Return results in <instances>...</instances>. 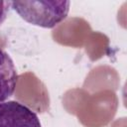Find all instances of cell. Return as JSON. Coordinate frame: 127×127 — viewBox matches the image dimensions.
I'll list each match as a JSON object with an SVG mask.
<instances>
[{"instance_id": "cell-1", "label": "cell", "mask_w": 127, "mask_h": 127, "mask_svg": "<svg viewBox=\"0 0 127 127\" xmlns=\"http://www.w3.org/2000/svg\"><path fill=\"white\" fill-rule=\"evenodd\" d=\"M69 1H13L12 9L26 22L47 29L55 28L69 12Z\"/></svg>"}, {"instance_id": "cell-2", "label": "cell", "mask_w": 127, "mask_h": 127, "mask_svg": "<svg viewBox=\"0 0 127 127\" xmlns=\"http://www.w3.org/2000/svg\"><path fill=\"white\" fill-rule=\"evenodd\" d=\"M0 127H42V124L32 109L9 100L0 103Z\"/></svg>"}, {"instance_id": "cell-3", "label": "cell", "mask_w": 127, "mask_h": 127, "mask_svg": "<svg viewBox=\"0 0 127 127\" xmlns=\"http://www.w3.org/2000/svg\"><path fill=\"white\" fill-rule=\"evenodd\" d=\"M18 74L13 60L0 49V103L7 101L16 89Z\"/></svg>"}, {"instance_id": "cell-4", "label": "cell", "mask_w": 127, "mask_h": 127, "mask_svg": "<svg viewBox=\"0 0 127 127\" xmlns=\"http://www.w3.org/2000/svg\"><path fill=\"white\" fill-rule=\"evenodd\" d=\"M12 2L10 1H0V26L4 23V21L6 20L8 13L10 11Z\"/></svg>"}]
</instances>
